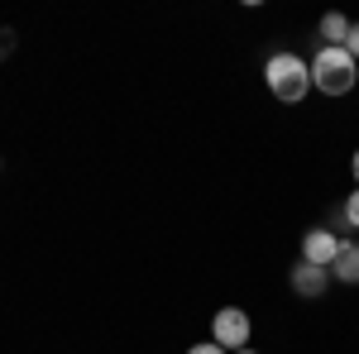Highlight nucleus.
<instances>
[{
    "label": "nucleus",
    "mask_w": 359,
    "mask_h": 354,
    "mask_svg": "<svg viewBox=\"0 0 359 354\" xmlns=\"http://www.w3.org/2000/svg\"><path fill=\"white\" fill-rule=\"evenodd\" d=\"M331 287V268H316V264H297L292 268V292L297 297H321Z\"/></svg>",
    "instance_id": "5"
},
{
    "label": "nucleus",
    "mask_w": 359,
    "mask_h": 354,
    "mask_svg": "<svg viewBox=\"0 0 359 354\" xmlns=\"http://www.w3.org/2000/svg\"><path fill=\"white\" fill-rule=\"evenodd\" d=\"M264 82L283 106H297L311 96V62H302L297 53H273L264 62Z\"/></svg>",
    "instance_id": "1"
},
{
    "label": "nucleus",
    "mask_w": 359,
    "mask_h": 354,
    "mask_svg": "<svg viewBox=\"0 0 359 354\" xmlns=\"http://www.w3.org/2000/svg\"><path fill=\"white\" fill-rule=\"evenodd\" d=\"M10 48H15V29H0V57L10 53Z\"/></svg>",
    "instance_id": "11"
},
{
    "label": "nucleus",
    "mask_w": 359,
    "mask_h": 354,
    "mask_svg": "<svg viewBox=\"0 0 359 354\" xmlns=\"http://www.w3.org/2000/svg\"><path fill=\"white\" fill-rule=\"evenodd\" d=\"M187 354H230V350H221V345H216V340H211V345H206V340H201V345H192V350Z\"/></svg>",
    "instance_id": "10"
},
{
    "label": "nucleus",
    "mask_w": 359,
    "mask_h": 354,
    "mask_svg": "<svg viewBox=\"0 0 359 354\" xmlns=\"http://www.w3.org/2000/svg\"><path fill=\"white\" fill-rule=\"evenodd\" d=\"M235 354H254V350H235Z\"/></svg>",
    "instance_id": "13"
},
{
    "label": "nucleus",
    "mask_w": 359,
    "mask_h": 354,
    "mask_svg": "<svg viewBox=\"0 0 359 354\" xmlns=\"http://www.w3.org/2000/svg\"><path fill=\"white\" fill-rule=\"evenodd\" d=\"M345 34H350V20L345 15H321V48H345Z\"/></svg>",
    "instance_id": "7"
},
{
    "label": "nucleus",
    "mask_w": 359,
    "mask_h": 354,
    "mask_svg": "<svg viewBox=\"0 0 359 354\" xmlns=\"http://www.w3.org/2000/svg\"><path fill=\"white\" fill-rule=\"evenodd\" d=\"M335 254H340V235H331V230H306L302 235V264H316V268H331Z\"/></svg>",
    "instance_id": "4"
},
{
    "label": "nucleus",
    "mask_w": 359,
    "mask_h": 354,
    "mask_svg": "<svg viewBox=\"0 0 359 354\" xmlns=\"http://www.w3.org/2000/svg\"><path fill=\"white\" fill-rule=\"evenodd\" d=\"M359 82V62L345 48H316L311 57V91L321 96H350Z\"/></svg>",
    "instance_id": "2"
},
{
    "label": "nucleus",
    "mask_w": 359,
    "mask_h": 354,
    "mask_svg": "<svg viewBox=\"0 0 359 354\" xmlns=\"http://www.w3.org/2000/svg\"><path fill=\"white\" fill-rule=\"evenodd\" d=\"M345 53L359 62V25H350V34H345Z\"/></svg>",
    "instance_id": "9"
},
{
    "label": "nucleus",
    "mask_w": 359,
    "mask_h": 354,
    "mask_svg": "<svg viewBox=\"0 0 359 354\" xmlns=\"http://www.w3.org/2000/svg\"><path fill=\"white\" fill-rule=\"evenodd\" d=\"M340 220H345V225H350V230H359V187L350 191V201H345V206H340Z\"/></svg>",
    "instance_id": "8"
},
{
    "label": "nucleus",
    "mask_w": 359,
    "mask_h": 354,
    "mask_svg": "<svg viewBox=\"0 0 359 354\" xmlns=\"http://www.w3.org/2000/svg\"><path fill=\"white\" fill-rule=\"evenodd\" d=\"M331 278L335 282H359V245L355 240H340V254L331 264Z\"/></svg>",
    "instance_id": "6"
},
{
    "label": "nucleus",
    "mask_w": 359,
    "mask_h": 354,
    "mask_svg": "<svg viewBox=\"0 0 359 354\" xmlns=\"http://www.w3.org/2000/svg\"><path fill=\"white\" fill-rule=\"evenodd\" d=\"M249 335H254V321H249L245 306H221L216 321H211V340L221 350H249Z\"/></svg>",
    "instance_id": "3"
},
{
    "label": "nucleus",
    "mask_w": 359,
    "mask_h": 354,
    "mask_svg": "<svg viewBox=\"0 0 359 354\" xmlns=\"http://www.w3.org/2000/svg\"><path fill=\"white\" fill-rule=\"evenodd\" d=\"M350 168H355V182H359V149H355V158H350Z\"/></svg>",
    "instance_id": "12"
}]
</instances>
